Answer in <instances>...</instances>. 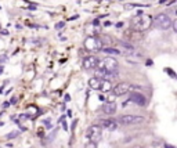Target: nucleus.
I'll return each mask as SVG.
<instances>
[{"label":"nucleus","mask_w":177,"mask_h":148,"mask_svg":"<svg viewBox=\"0 0 177 148\" xmlns=\"http://www.w3.org/2000/svg\"><path fill=\"white\" fill-rule=\"evenodd\" d=\"M86 137L88 138V141L97 143L102 138V127H100L98 125H91L86 130Z\"/></svg>","instance_id":"39448f33"},{"label":"nucleus","mask_w":177,"mask_h":148,"mask_svg":"<svg viewBox=\"0 0 177 148\" xmlns=\"http://www.w3.org/2000/svg\"><path fill=\"white\" fill-rule=\"evenodd\" d=\"M101 51H104L105 54H111V55H119L120 51L118 49H114V47H104L101 49Z\"/></svg>","instance_id":"4468645a"},{"label":"nucleus","mask_w":177,"mask_h":148,"mask_svg":"<svg viewBox=\"0 0 177 148\" xmlns=\"http://www.w3.org/2000/svg\"><path fill=\"white\" fill-rule=\"evenodd\" d=\"M152 26V17L148 14H137L134 18H132V29L137 32L148 31Z\"/></svg>","instance_id":"f257e3e1"},{"label":"nucleus","mask_w":177,"mask_h":148,"mask_svg":"<svg viewBox=\"0 0 177 148\" xmlns=\"http://www.w3.org/2000/svg\"><path fill=\"white\" fill-rule=\"evenodd\" d=\"M166 148H173V147H172V146H167V147H166Z\"/></svg>","instance_id":"cd10ccee"},{"label":"nucleus","mask_w":177,"mask_h":148,"mask_svg":"<svg viewBox=\"0 0 177 148\" xmlns=\"http://www.w3.org/2000/svg\"><path fill=\"white\" fill-rule=\"evenodd\" d=\"M84 148H98V147H97V143H93V141H88V143H86V146H84Z\"/></svg>","instance_id":"dca6fc26"},{"label":"nucleus","mask_w":177,"mask_h":148,"mask_svg":"<svg viewBox=\"0 0 177 148\" xmlns=\"http://www.w3.org/2000/svg\"><path fill=\"white\" fill-rule=\"evenodd\" d=\"M17 136H18V132H11V133H8L6 137H7V138H15Z\"/></svg>","instance_id":"f3484780"},{"label":"nucleus","mask_w":177,"mask_h":148,"mask_svg":"<svg viewBox=\"0 0 177 148\" xmlns=\"http://www.w3.org/2000/svg\"><path fill=\"white\" fill-rule=\"evenodd\" d=\"M152 25H155L156 28H159V29L166 31V29H169L170 26H172V18H170L167 14L161 13V14H158L155 18H152Z\"/></svg>","instance_id":"20e7f679"},{"label":"nucleus","mask_w":177,"mask_h":148,"mask_svg":"<svg viewBox=\"0 0 177 148\" xmlns=\"http://www.w3.org/2000/svg\"><path fill=\"white\" fill-rule=\"evenodd\" d=\"M122 26H123V22H118L116 24V28H122Z\"/></svg>","instance_id":"5701e85b"},{"label":"nucleus","mask_w":177,"mask_h":148,"mask_svg":"<svg viewBox=\"0 0 177 148\" xmlns=\"http://www.w3.org/2000/svg\"><path fill=\"white\" fill-rule=\"evenodd\" d=\"M107 2H111V0H107Z\"/></svg>","instance_id":"c756f323"},{"label":"nucleus","mask_w":177,"mask_h":148,"mask_svg":"<svg viewBox=\"0 0 177 148\" xmlns=\"http://www.w3.org/2000/svg\"><path fill=\"white\" fill-rule=\"evenodd\" d=\"M100 91H102V93H108V91L112 90V83L108 81H104V79H101V83H100Z\"/></svg>","instance_id":"f8f14e48"},{"label":"nucleus","mask_w":177,"mask_h":148,"mask_svg":"<svg viewBox=\"0 0 177 148\" xmlns=\"http://www.w3.org/2000/svg\"><path fill=\"white\" fill-rule=\"evenodd\" d=\"M93 24H94V25H96V26H97V25H100V20H98V18H97V20H94V22H93Z\"/></svg>","instance_id":"4be33fe9"},{"label":"nucleus","mask_w":177,"mask_h":148,"mask_svg":"<svg viewBox=\"0 0 177 148\" xmlns=\"http://www.w3.org/2000/svg\"><path fill=\"white\" fill-rule=\"evenodd\" d=\"M170 28H173V31L177 32V20H172V26Z\"/></svg>","instance_id":"a211bd4d"},{"label":"nucleus","mask_w":177,"mask_h":148,"mask_svg":"<svg viewBox=\"0 0 177 148\" xmlns=\"http://www.w3.org/2000/svg\"><path fill=\"white\" fill-rule=\"evenodd\" d=\"M132 85L127 83V82H122V83H118L115 87H112V93H114L115 97H119V96H125L130 91Z\"/></svg>","instance_id":"0eeeda50"},{"label":"nucleus","mask_w":177,"mask_h":148,"mask_svg":"<svg viewBox=\"0 0 177 148\" xmlns=\"http://www.w3.org/2000/svg\"><path fill=\"white\" fill-rule=\"evenodd\" d=\"M69 100H71V96H69V94H67V96H65V101H69Z\"/></svg>","instance_id":"b1692460"},{"label":"nucleus","mask_w":177,"mask_h":148,"mask_svg":"<svg viewBox=\"0 0 177 148\" xmlns=\"http://www.w3.org/2000/svg\"><path fill=\"white\" fill-rule=\"evenodd\" d=\"M28 43H32V44H42L43 42H42V40H29Z\"/></svg>","instance_id":"aec40b11"},{"label":"nucleus","mask_w":177,"mask_h":148,"mask_svg":"<svg viewBox=\"0 0 177 148\" xmlns=\"http://www.w3.org/2000/svg\"><path fill=\"white\" fill-rule=\"evenodd\" d=\"M100 127H105L107 130H115L118 127V123L115 119H101L100 120Z\"/></svg>","instance_id":"9d476101"},{"label":"nucleus","mask_w":177,"mask_h":148,"mask_svg":"<svg viewBox=\"0 0 177 148\" xmlns=\"http://www.w3.org/2000/svg\"><path fill=\"white\" fill-rule=\"evenodd\" d=\"M129 101H133L134 104H137V105H140V107H144V105L147 104V98L143 96V94L137 93V91H134V93L130 94V100H129Z\"/></svg>","instance_id":"1a4fd4ad"},{"label":"nucleus","mask_w":177,"mask_h":148,"mask_svg":"<svg viewBox=\"0 0 177 148\" xmlns=\"http://www.w3.org/2000/svg\"><path fill=\"white\" fill-rule=\"evenodd\" d=\"M120 46L123 47L125 50H127V51H134V47L132 46V44H129V43H125V42H122L120 43Z\"/></svg>","instance_id":"2eb2a0df"},{"label":"nucleus","mask_w":177,"mask_h":148,"mask_svg":"<svg viewBox=\"0 0 177 148\" xmlns=\"http://www.w3.org/2000/svg\"><path fill=\"white\" fill-rule=\"evenodd\" d=\"M167 2V0H161V2H159V3H161V4H165V3H166Z\"/></svg>","instance_id":"a878e982"},{"label":"nucleus","mask_w":177,"mask_h":148,"mask_svg":"<svg viewBox=\"0 0 177 148\" xmlns=\"http://www.w3.org/2000/svg\"><path fill=\"white\" fill-rule=\"evenodd\" d=\"M101 111H102V114H105V115H114L115 112H116V104H115V102H107V104L102 105Z\"/></svg>","instance_id":"9b49d317"},{"label":"nucleus","mask_w":177,"mask_h":148,"mask_svg":"<svg viewBox=\"0 0 177 148\" xmlns=\"http://www.w3.org/2000/svg\"><path fill=\"white\" fill-rule=\"evenodd\" d=\"M100 83H101V79H98V78L88 79V87L93 89V90H98V89H100Z\"/></svg>","instance_id":"ddd939ff"},{"label":"nucleus","mask_w":177,"mask_h":148,"mask_svg":"<svg viewBox=\"0 0 177 148\" xmlns=\"http://www.w3.org/2000/svg\"><path fill=\"white\" fill-rule=\"evenodd\" d=\"M132 148H143V147H140V146H134V147H132Z\"/></svg>","instance_id":"bb28decb"},{"label":"nucleus","mask_w":177,"mask_h":148,"mask_svg":"<svg viewBox=\"0 0 177 148\" xmlns=\"http://www.w3.org/2000/svg\"><path fill=\"white\" fill-rule=\"evenodd\" d=\"M6 61H7V57H6V55H2V57H0V63H6Z\"/></svg>","instance_id":"412c9836"},{"label":"nucleus","mask_w":177,"mask_h":148,"mask_svg":"<svg viewBox=\"0 0 177 148\" xmlns=\"http://www.w3.org/2000/svg\"><path fill=\"white\" fill-rule=\"evenodd\" d=\"M119 2H125V0H119Z\"/></svg>","instance_id":"c85d7f7f"},{"label":"nucleus","mask_w":177,"mask_h":148,"mask_svg":"<svg viewBox=\"0 0 177 148\" xmlns=\"http://www.w3.org/2000/svg\"><path fill=\"white\" fill-rule=\"evenodd\" d=\"M97 65H98V58L93 57V55H87V57L83 58V68L87 71L96 69Z\"/></svg>","instance_id":"6e6552de"},{"label":"nucleus","mask_w":177,"mask_h":148,"mask_svg":"<svg viewBox=\"0 0 177 148\" xmlns=\"http://www.w3.org/2000/svg\"><path fill=\"white\" fill-rule=\"evenodd\" d=\"M64 26H65V22H58V24H55V29H63Z\"/></svg>","instance_id":"6ab92c4d"},{"label":"nucleus","mask_w":177,"mask_h":148,"mask_svg":"<svg viewBox=\"0 0 177 148\" xmlns=\"http://www.w3.org/2000/svg\"><path fill=\"white\" fill-rule=\"evenodd\" d=\"M3 71H4V68H3L2 65H0V73H3Z\"/></svg>","instance_id":"393cba45"},{"label":"nucleus","mask_w":177,"mask_h":148,"mask_svg":"<svg viewBox=\"0 0 177 148\" xmlns=\"http://www.w3.org/2000/svg\"><path fill=\"white\" fill-rule=\"evenodd\" d=\"M118 65H119V64H118L116 58H114V57H105V58H102L101 61H98L97 68H98L100 71H102V72L108 73V72H116Z\"/></svg>","instance_id":"f03ea898"},{"label":"nucleus","mask_w":177,"mask_h":148,"mask_svg":"<svg viewBox=\"0 0 177 148\" xmlns=\"http://www.w3.org/2000/svg\"><path fill=\"white\" fill-rule=\"evenodd\" d=\"M83 46L87 51H91V53H96V51H101L102 49V40L97 36H88L84 39L83 42Z\"/></svg>","instance_id":"7ed1b4c3"},{"label":"nucleus","mask_w":177,"mask_h":148,"mask_svg":"<svg viewBox=\"0 0 177 148\" xmlns=\"http://www.w3.org/2000/svg\"><path fill=\"white\" fill-rule=\"evenodd\" d=\"M118 122L120 125H125V126H129V125H138V123H143L144 122V116H137V115H123L118 119Z\"/></svg>","instance_id":"423d86ee"}]
</instances>
